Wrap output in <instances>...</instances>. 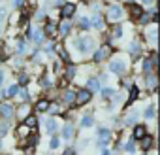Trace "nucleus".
I'll use <instances>...</instances> for the list:
<instances>
[{
    "label": "nucleus",
    "mask_w": 160,
    "mask_h": 155,
    "mask_svg": "<svg viewBox=\"0 0 160 155\" xmlns=\"http://www.w3.org/2000/svg\"><path fill=\"white\" fill-rule=\"evenodd\" d=\"M122 15H124V12H122V8L121 6H111L109 8V12H108V17H109V21H113V23H117V21H121L122 19Z\"/></svg>",
    "instance_id": "obj_4"
},
{
    "label": "nucleus",
    "mask_w": 160,
    "mask_h": 155,
    "mask_svg": "<svg viewBox=\"0 0 160 155\" xmlns=\"http://www.w3.org/2000/svg\"><path fill=\"white\" fill-rule=\"evenodd\" d=\"M62 102H64V104H75V91L66 89V91L62 93Z\"/></svg>",
    "instance_id": "obj_14"
},
{
    "label": "nucleus",
    "mask_w": 160,
    "mask_h": 155,
    "mask_svg": "<svg viewBox=\"0 0 160 155\" xmlns=\"http://www.w3.org/2000/svg\"><path fill=\"white\" fill-rule=\"evenodd\" d=\"M45 127H47V132H51V134H53V132L58 129V123H57V119H55V117H51V119H47V121H45Z\"/></svg>",
    "instance_id": "obj_23"
},
{
    "label": "nucleus",
    "mask_w": 160,
    "mask_h": 155,
    "mask_svg": "<svg viewBox=\"0 0 160 155\" xmlns=\"http://www.w3.org/2000/svg\"><path fill=\"white\" fill-rule=\"evenodd\" d=\"M75 47L81 51V53H89V51H92L94 49V38H91V36H81V38H75Z\"/></svg>",
    "instance_id": "obj_1"
},
{
    "label": "nucleus",
    "mask_w": 160,
    "mask_h": 155,
    "mask_svg": "<svg viewBox=\"0 0 160 155\" xmlns=\"http://www.w3.org/2000/svg\"><path fill=\"white\" fill-rule=\"evenodd\" d=\"M145 136H147V127L136 125V127L132 129V138H134V140H141V138H145Z\"/></svg>",
    "instance_id": "obj_10"
},
{
    "label": "nucleus",
    "mask_w": 160,
    "mask_h": 155,
    "mask_svg": "<svg viewBox=\"0 0 160 155\" xmlns=\"http://www.w3.org/2000/svg\"><path fill=\"white\" fill-rule=\"evenodd\" d=\"M98 136H100V144H98V146L104 149V147L109 144V136H111V132H109L106 127H100V131H98Z\"/></svg>",
    "instance_id": "obj_7"
},
{
    "label": "nucleus",
    "mask_w": 160,
    "mask_h": 155,
    "mask_svg": "<svg viewBox=\"0 0 160 155\" xmlns=\"http://www.w3.org/2000/svg\"><path fill=\"white\" fill-rule=\"evenodd\" d=\"M70 29H72V23H70L68 19H64V21L60 23V29H58L60 36H68V34H70Z\"/></svg>",
    "instance_id": "obj_20"
},
{
    "label": "nucleus",
    "mask_w": 160,
    "mask_h": 155,
    "mask_svg": "<svg viewBox=\"0 0 160 155\" xmlns=\"http://www.w3.org/2000/svg\"><path fill=\"white\" fill-rule=\"evenodd\" d=\"M25 2H27V0H13V6H15V8H23Z\"/></svg>",
    "instance_id": "obj_43"
},
{
    "label": "nucleus",
    "mask_w": 160,
    "mask_h": 155,
    "mask_svg": "<svg viewBox=\"0 0 160 155\" xmlns=\"http://www.w3.org/2000/svg\"><path fill=\"white\" fill-rule=\"evenodd\" d=\"M128 2H134V0H128Z\"/></svg>",
    "instance_id": "obj_54"
},
{
    "label": "nucleus",
    "mask_w": 160,
    "mask_h": 155,
    "mask_svg": "<svg viewBox=\"0 0 160 155\" xmlns=\"http://www.w3.org/2000/svg\"><path fill=\"white\" fill-rule=\"evenodd\" d=\"M124 147H126V151H132V153H134V149H136V146H134L132 142H130V144H126Z\"/></svg>",
    "instance_id": "obj_47"
},
{
    "label": "nucleus",
    "mask_w": 160,
    "mask_h": 155,
    "mask_svg": "<svg viewBox=\"0 0 160 155\" xmlns=\"http://www.w3.org/2000/svg\"><path fill=\"white\" fill-rule=\"evenodd\" d=\"M43 17H45V12H43V10H42V12H38V13H36V19H38V21H42V19H43Z\"/></svg>",
    "instance_id": "obj_45"
},
{
    "label": "nucleus",
    "mask_w": 160,
    "mask_h": 155,
    "mask_svg": "<svg viewBox=\"0 0 160 155\" xmlns=\"http://www.w3.org/2000/svg\"><path fill=\"white\" fill-rule=\"evenodd\" d=\"M152 146H154V140H152V138H151L149 134H147L145 138H141V147H143L145 151H149V149H151Z\"/></svg>",
    "instance_id": "obj_24"
},
{
    "label": "nucleus",
    "mask_w": 160,
    "mask_h": 155,
    "mask_svg": "<svg viewBox=\"0 0 160 155\" xmlns=\"http://www.w3.org/2000/svg\"><path fill=\"white\" fill-rule=\"evenodd\" d=\"M92 123H94V117H92V114H85V115L81 117V127H83V129L91 127Z\"/></svg>",
    "instance_id": "obj_22"
},
{
    "label": "nucleus",
    "mask_w": 160,
    "mask_h": 155,
    "mask_svg": "<svg viewBox=\"0 0 160 155\" xmlns=\"http://www.w3.org/2000/svg\"><path fill=\"white\" fill-rule=\"evenodd\" d=\"M113 93H115V91H113L111 87H104V89H102V97H104V99H109V97H113Z\"/></svg>",
    "instance_id": "obj_40"
},
{
    "label": "nucleus",
    "mask_w": 160,
    "mask_h": 155,
    "mask_svg": "<svg viewBox=\"0 0 160 155\" xmlns=\"http://www.w3.org/2000/svg\"><path fill=\"white\" fill-rule=\"evenodd\" d=\"M0 151H2V142H0Z\"/></svg>",
    "instance_id": "obj_53"
},
{
    "label": "nucleus",
    "mask_w": 160,
    "mask_h": 155,
    "mask_svg": "<svg viewBox=\"0 0 160 155\" xmlns=\"http://www.w3.org/2000/svg\"><path fill=\"white\" fill-rule=\"evenodd\" d=\"M79 27H81L83 30H89L91 29V19L89 17H81L79 19Z\"/></svg>",
    "instance_id": "obj_37"
},
{
    "label": "nucleus",
    "mask_w": 160,
    "mask_h": 155,
    "mask_svg": "<svg viewBox=\"0 0 160 155\" xmlns=\"http://www.w3.org/2000/svg\"><path fill=\"white\" fill-rule=\"evenodd\" d=\"M143 115H145L147 119H152V117L156 115V106H154V104H152V106H149V108L145 110V114H143Z\"/></svg>",
    "instance_id": "obj_36"
},
{
    "label": "nucleus",
    "mask_w": 160,
    "mask_h": 155,
    "mask_svg": "<svg viewBox=\"0 0 160 155\" xmlns=\"http://www.w3.org/2000/svg\"><path fill=\"white\" fill-rule=\"evenodd\" d=\"M27 51H28L27 42H25V40H23V42H19V45H17V53H19V55H27Z\"/></svg>",
    "instance_id": "obj_38"
},
{
    "label": "nucleus",
    "mask_w": 160,
    "mask_h": 155,
    "mask_svg": "<svg viewBox=\"0 0 160 155\" xmlns=\"http://www.w3.org/2000/svg\"><path fill=\"white\" fill-rule=\"evenodd\" d=\"M154 0H143V4H152Z\"/></svg>",
    "instance_id": "obj_52"
},
{
    "label": "nucleus",
    "mask_w": 160,
    "mask_h": 155,
    "mask_svg": "<svg viewBox=\"0 0 160 155\" xmlns=\"http://www.w3.org/2000/svg\"><path fill=\"white\" fill-rule=\"evenodd\" d=\"M75 74H77V66H75V64H68V66H66V80L73 78Z\"/></svg>",
    "instance_id": "obj_30"
},
{
    "label": "nucleus",
    "mask_w": 160,
    "mask_h": 155,
    "mask_svg": "<svg viewBox=\"0 0 160 155\" xmlns=\"http://www.w3.org/2000/svg\"><path fill=\"white\" fill-rule=\"evenodd\" d=\"M17 115H19L21 119H25V117H28V115H30V106L23 102V104H21V108L17 110Z\"/></svg>",
    "instance_id": "obj_21"
},
{
    "label": "nucleus",
    "mask_w": 160,
    "mask_h": 155,
    "mask_svg": "<svg viewBox=\"0 0 160 155\" xmlns=\"http://www.w3.org/2000/svg\"><path fill=\"white\" fill-rule=\"evenodd\" d=\"M21 21H23V13H21V12H15V13L10 17V25H21Z\"/></svg>",
    "instance_id": "obj_29"
},
{
    "label": "nucleus",
    "mask_w": 160,
    "mask_h": 155,
    "mask_svg": "<svg viewBox=\"0 0 160 155\" xmlns=\"http://www.w3.org/2000/svg\"><path fill=\"white\" fill-rule=\"evenodd\" d=\"M62 136H64L66 140H72V138L75 136V129H73V125H72V123H68V125H64V127H62Z\"/></svg>",
    "instance_id": "obj_15"
},
{
    "label": "nucleus",
    "mask_w": 160,
    "mask_h": 155,
    "mask_svg": "<svg viewBox=\"0 0 160 155\" xmlns=\"http://www.w3.org/2000/svg\"><path fill=\"white\" fill-rule=\"evenodd\" d=\"M136 119H138V112H136V110H132V112L126 115L124 123H126V125H132V123H136Z\"/></svg>",
    "instance_id": "obj_33"
},
{
    "label": "nucleus",
    "mask_w": 160,
    "mask_h": 155,
    "mask_svg": "<svg viewBox=\"0 0 160 155\" xmlns=\"http://www.w3.org/2000/svg\"><path fill=\"white\" fill-rule=\"evenodd\" d=\"M109 72H113V74H117V76L124 74V72H126V61H124L122 57L111 59V62H109Z\"/></svg>",
    "instance_id": "obj_2"
},
{
    "label": "nucleus",
    "mask_w": 160,
    "mask_h": 155,
    "mask_svg": "<svg viewBox=\"0 0 160 155\" xmlns=\"http://www.w3.org/2000/svg\"><path fill=\"white\" fill-rule=\"evenodd\" d=\"M19 83H21V85H27V83H28V74H27V72H21V74H19Z\"/></svg>",
    "instance_id": "obj_41"
},
{
    "label": "nucleus",
    "mask_w": 160,
    "mask_h": 155,
    "mask_svg": "<svg viewBox=\"0 0 160 155\" xmlns=\"http://www.w3.org/2000/svg\"><path fill=\"white\" fill-rule=\"evenodd\" d=\"M128 51H130V57H132V59H139V55H141V44H139L138 40H134V42L130 44Z\"/></svg>",
    "instance_id": "obj_11"
},
{
    "label": "nucleus",
    "mask_w": 160,
    "mask_h": 155,
    "mask_svg": "<svg viewBox=\"0 0 160 155\" xmlns=\"http://www.w3.org/2000/svg\"><path fill=\"white\" fill-rule=\"evenodd\" d=\"M42 32H43V36H47V38H53V36L57 34V23H55V21H47Z\"/></svg>",
    "instance_id": "obj_9"
},
{
    "label": "nucleus",
    "mask_w": 160,
    "mask_h": 155,
    "mask_svg": "<svg viewBox=\"0 0 160 155\" xmlns=\"http://www.w3.org/2000/svg\"><path fill=\"white\" fill-rule=\"evenodd\" d=\"M19 95H21V100H23V102H25V100H28V91H27V89H23Z\"/></svg>",
    "instance_id": "obj_44"
},
{
    "label": "nucleus",
    "mask_w": 160,
    "mask_h": 155,
    "mask_svg": "<svg viewBox=\"0 0 160 155\" xmlns=\"http://www.w3.org/2000/svg\"><path fill=\"white\" fill-rule=\"evenodd\" d=\"M141 15H143V8H141V6H138V4H130V17L139 19Z\"/></svg>",
    "instance_id": "obj_16"
},
{
    "label": "nucleus",
    "mask_w": 160,
    "mask_h": 155,
    "mask_svg": "<svg viewBox=\"0 0 160 155\" xmlns=\"http://www.w3.org/2000/svg\"><path fill=\"white\" fill-rule=\"evenodd\" d=\"M19 91H21V89H19V85H17V83H13V85H10V87H8L6 95H8V97H15Z\"/></svg>",
    "instance_id": "obj_34"
},
{
    "label": "nucleus",
    "mask_w": 160,
    "mask_h": 155,
    "mask_svg": "<svg viewBox=\"0 0 160 155\" xmlns=\"http://www.w3.org/2000/svg\"><path fill=\"white\" fill-rule=\"evenodd\" d=\"M122 36V27L121 25H115L113 27V38H121Z\"/></svg>",
    "instance_id": "obj_39"
},
{
    "label": "nucleus",
    "mask_w": 160,
    "mask_h": 155,
    "mask_svg": "<svg viewBox=\"0 0 160 155\" xmlns=\"http://www.w3.org/2000/svg\"><path fill=\"white\" fill-rule=\"evenodd\" d=\"M0 115H2L4 119H12V117L15 115V108H13L12 104H8V102L0 104Z\"/></svg>",
    "instance_id": "obj_6"
},
{
    "label": "nucleus",
    "mask_w": 160,
    "mask_h": 155,
    "mask_svg": "<svg viewBox=\"0 0 160 155\" xmlns=\"http://www.w3.org/2000/svg\"><path fill=\"white\" fill-rule=\"evenodd\" d=\"M6 13H8V12H6V8H0V21L6 17Z\"/></svg>",
    "instance_id": "obj_48"
},
{
    "label": "nucleus",
    "mask_w": 160,
    "mask_h": 155,
    "mask_svg": "<svg viewBox=\"0 0 160 155\" xmlns=\"http://www.w3.org/2000/svg\"><path fill=\"white\" fill-rule=\"evenodd\" d=\"M75 10H77V8H75V4H64V6H62V10H60V15H62L64 19H70V17L75 13Z\"/></svg>",
    "instance_id": "obj_12"
},
{
    "label": "nucleus",
    "mask_w": 160,
    "mask_h": 155,
    "mask_svg": "<svg viewBox=\"0 0 160 155\" xmlns=\"http://www.w3.org/2000/svg\"><path fill=\"white\" fill-rule=\"evenodd\" d=\"M91 99H92V93H91L89 89H83V91L75 93V104H77V106H81V104H87Z\"/></svg>",
    "instance_id": "obj_5"
},
{
    "label": "nucleus",
    "mask_w": 160,
    "mask_h": 155,
    "mask_svg": "<svg viewBox=\"0 0 160 155\" xmlns=\"http://www.w3.org/2000/svg\"><path fill=\"white\" fill-rule=\"evenodd\" d=\"M15 134H17V138H19V140H23V142H25V140L32 134V129H28L25 123H21V125L17 127V132H15Z\"/></svg>",
    "instance_id": "obj_8"
},
{
    "label": "nucleus",
    "mask_w": 160,
    "mask_h": 155,
    "mask_svg": "<svg viewBox=\"0 0 160 155\" xmlns=\"http://www.w3.org/2000/svg\"><path fill=\"white\" fill-rule=\"evenodd\" d=\"M138 95H139V89H138L136 85H132V89H130V99H128V104H130V102H134V100H138Z\"/></svg>",
    "instance_id": "obj_35"
},
{
    "label": "nucleus",
    "mask_w": 160,
    "mask_h": 155,
    "mask_svg": "<svg viewBox=\"0 0 160 155\" xmlns=\"http://www.w3.org/2000/svg\"><path fill=\"white\" fill-rule=\"evenodd\" d=\"M51 85H53V80H51L49 76H42V78H40V87H42V89H49Z\"/></svg>",
    "instance_id": "obj_25"
},
{
    "label": "nucleus",
    "mask_w": 160,
    "mask_h": 155,
    "mask_svg": "<svg viewBox=\"0 0 160 155\" xmlns=\"http://www.w3.org/2000/svg\"><path fill=\"white\" fill-rule=\"evenodd\" d=\"M27 38H32L36 44H42V42L45 40V36H43V32H42L40 29H34V30H30V32L27 34Z\"/></svg>",
    "instance_id": "obj_13"
},
{
    "label": "nucleus",
    "mask_w": 160,
    "mask_h": 155,
    "mask_svg": "<svg viewBox=\"0 0 160 155\" xmlns=\"http://www.w3.org/2000/svg\"><path fill=\"white\" fill-rule=\"evenodd\" d=\"M139 21H141V25H147V23H149V15H141Z\"/></svg>",
    "instance_id": "obj_46"
},
{
    "label": "nucleus",
    "mask_w": 160,
    "mask_h": 155,
    "mask_svg": "<svg viewBox=\"0 0 160 155\" xmlns=\"http://www.w3.org/2000/svg\"><path fill=\"white\" fill-rule=\"evenodd\" d=\"M49 146H51V149H57V147L60 146V138H58V136H53V138H51V144H49Z\"/></svg>",
    "instance_id": "obj_42"
},
{
    "label": "nucleus",
    "mask_w": 160,
    "mask_h": 155,
    "mask_svg": "<svg viewBox=\"0 0 160 155\" xmlns=\"http://www.w3.org/2000/svg\"><path fill=\"white\" fill-rule=\"evenodd\" d=\"M143 155H145V153H143Z\"/></svg>",
    "instance_id": "obj_55"
},
{
    "label": "nucleus",
    "mask_w": 160,
    "mask_h": 155,
    "mask_svg": "<svg viewBox=\"0 0 160 155\" xmlns=\"http://www.w3.org/2000/svg\"><path fill=\"white\" fill-rule=\"evenodd\" d=\"M62 155H75V151H73V149H72V147H68V149H66V151H64V153H62Z\"/></svg>",
    "instance_id": "obj_49"
},
{
    "label": "nucleus",
    "mask_w": 160,
    "mask_h": 155,
    "mask_svg": "<svg viewBox=\"0 0 160 155\" xmlns=\"http://www.w3.org/2000/svg\"><path fill=\"white\" fill-rule=\"evenodd\" d=\"M91 25H92V27H96L98 30H102V29L106 27V23H104V17H102L100 13H96V15L92 17V21H91Z\"/></svg>",
    "instance_id": "obj_18"
},
{
    "label": "nucleus",
    "mask_w": 160,
    "mask_h": 155,
    "mask_svg": "<svg viewBox=\"0 0 160 155\" xmlns=\"http://www.w3.org/2000/svg\"><path fill=\"white\" fill-rule=\"evenodd\" d=\"M113 53V47H111V44H104L96 53H94V61L96 62H100V61H104V59H108L109 55Z\"/></svg>",
    "instance_id": "obj_3"
},
{
    "label": "nucleus",
    "mask_w": 160,
    "mask_h": 155,
    "mask_svg": "<svg viewBox=\"0 0 160 155\" xmlns=\"http://www.w3.org/2000/svg\"><path fill=\"white\" fill-rule=\"evenodd\" d=\"M49 106H51V102H49L47 99H40V100L36 102V112H40V114H42V112H47Z\"/></svg>",
    "instance_id": "obj_17"
},
{
    "label": "nucleus",
    "mask_w": 160,
    "mask_h": 155,
    "mask_svg": "<svg viewBox=\"0 0 160 155\" xmlns=\"http://www.w3.org/2000/svg\"><path fill=\"white\" fill-rule=\"evenodd\" d=\"M147 87L149 89H156V76L154 74H147Z\"/></svg>",
    "instance_id": "obj_31"
},
{
    "label": "nucleus",
    "mask_w": 160,
    "mask_h": 155,
    "mask_svg": "<svg viewBox=\"0 0 160 155\" xmlns=\"http://www.w3.org/2000/svg\"><path fill=\"white\" fill-rule=\"evenodd\" d=\"M57 51H58V55H60V59H62V61H70V55H68V51L64 49V45H60V44H58V45H57Z\"/></svg>",
    "instance_id": "obj_32"
},
{
    "label": "nucleus",
    "mask_w": 160,
    "mask_h": 155,
    "mask_svg": "<svg viewBox=\"0 0 160 155\" xmlns=\"http://www.w3.org/2000/svg\"><path fill=\"white\" fill-rule=\"evenodd\" d=\"M102 155H109V151H108V149L104 147V149H102Z\"/></svg>",
    "instance_id": "obj_51"
},
{
    "label": "nucleus",
    "mask_w": 160,
    "mask_h": 155,
    "mask_svg": "<svg viewBox=\"0 0 160 155\" xmlns=\"http://www.w3.org/2000/svg\"><path fill=\"white\" fill-rule=\"evenodd\" d=\"M2 83H4V72L0 70V85H2Z\"/></svg>",
    "instance_id": "obj_50"
},
{
    "label": "nucleus",
    "mask_w": 160,
    "mask_h": 155,
    "mask_svg": "<svg viewBox=\"0 0 160 155\" xmlns=\"http://www.w3.org/2000/svg\"><path fill=\"white\" fill-rule=\"evenodd\" d=\"M25 125H27L28 129H34V127L38 125V117H36L34 114H30L28 117H25Z\"/></svg>",
    "instance_id": "obj_26"
},
{
    "label": "nucleus",
    "mask_w": 160,
    "mask_h": 155,
    "mask_svg": "<svg viewBox=\"0 0 160 155\" xmlns=\"http://www.w3.org/2000/svg\"><path fill=\"white\" fill-rule=\"evenodd\" d=\"M87 85H89V91L92 93V91H98L100 89V82L96 80V78H91V80L87 82Z\"/></svg>",
    "instance_id": "obj_28"
},
{
    "label": "nucleus",
    "mask_w": 160,
    "mask_h": 155,
    "mask_svg": "<svg viewBox=\"0 0 160 155\" xmlns=\"http://www.w3.org/2000/svg\"><path fill=\"white\" fill-rule=\"evenodd\" d=\"M145 36H147V38H149L152 44H154V42H156V36H158V32H156V25H152V27H151V29L145 32Z\"/></svg>",
    "instance_id": "obj_27"
},
{
    "label": "nucleus",
    "mask_w": 160,
    "mask_h": 155,
    "mask_svg": "<svg viewBox=\"0 0 160 155\" xmlns=\"http://www.w3.org/2000/svg\"><path fill=\"white\" fill-rule=\"evenodd\" d=\"M154 66H156V62L149 57V59H145L143 61V72L145 74H152V70H154Z\"/></svg>",
    "instance_id": "obj_19"
}]
</instances>
